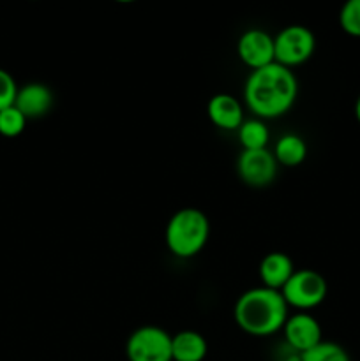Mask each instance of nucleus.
<instances>
[{"label":"nucleus","instance_id":"obj_8","mask_svg":"<svg viewBox=\"0 0 360 361\" xmlns=\"http://www.w3.org/2000/svg\"><path fill=\"white\" fill-rule=\"evenodd\" d=\"M236 55L251 71L275 62L274 37L261 28H249L236 41Z\"/></svg>","mask_w":360,"mask_h":361},{"label":"nucleus","instance_id":"obj_4","mask_svg":"<svg viewBox=\"0 0 360 361\" xmlns=\"http://www.w3.org/2000/svg\"><path fill=\"white\" fill-rule=\"evenodd\" d=\"M328 286L327 281L318 271L304 268L295 270V274L289 277L284 288L281 289V295L284 298L286 305L293 307L299 312H307L311 309H316L327 298Z\"/></svg>","mask_w":360,"mask_h":361},{"label":"nucleus","instance_id":"obj_15","mask_svg":"<svg viewBox=\"0 0 360 361\" xmlns=\"http://www.w3.org/2000/svg\"><path fill=\"white\" fill-rule=\"evenodd\" d=\"M236 136H239L242 150H263L270 140L267 123L260 118L244 120L242 126L236 130Z\"/></svg>","mask_w":360,"mask_h":361},{"label":"nucleus","instance_id":"obj_5","mask_svg":"<svg viewBox=\"0 0 360 361\" xmlns=\"http://www.w3.org/2000/svg\"><path fill=\"white\" fill-rule=\"evenodd\" d=\"M314 48L316 39L309 28L304 25H289L274 37L275 63L286 69L302 66L313 56Z\"/></svg>","mask_w":360,"mask_h":361},{"label":"nucleus","instance_id":"obj_18","mask_svg":"<svg viewBox=\"0 0 360 361\" xmlns=\"http://www.w3.org/2000/svg\"><path fill=\"white\" fill-rule=\"evenodd\" d=\"M339 25L353 37H360V0H348L339 13Z\"/></svg>","mask_w":360,"mask_h":361},{"label":"nucleus","instance_id":"obj_10","mask_svg":"<svg viewBox=\"0 0 360 361\" xmlns=\"http://www.w3.org/2000/svg\"><path fill=\"white\" fill-rule=\"evenodd\" d=\"M207 115L215 127L222 130H239L244 122V109L239 99L229 94H215L207 104Z\"/></svg>","mask_w":360,"mask_h":361},{"label":"nucleus","instance_id":"obj_13","mask_svg":"<svg viewBox=\"0 0 360 361\" xmlns=\"http://www.w3.org/2000/svg\"><path fill=\"white\" fill-rule=\"evenodd\" d=\"M208 353L205 337L198 331L184 330L172 337L173 361H203Z\"/></svg>","mask_w":360,"mask_h":361},{"label":"nucleus","instance_id":"obj_6","mask_svg":"<svg viewBox=\"0 0 360 361\" xmlns=\"http://www.w3.org/2000/svg\"><path fill=\"white\" fill-rule=\"evenodd\" d=\"M126 356L129 361H173L172 335L154 324L138 328L127 338Z\"/></svg>","mask_w":360,"mask_h":361},{"label":"nucleus","instance_id":"obj_7","mask_svg":"<svg viewBox=\"0 0 360 361\" xmlns=\"http://www.w3.org/2000/svg\"><path fill=\"white\" fill-rule=\"evenodd\" d=\"M277 161L274 154L263 150H242L236 159V173L246 185L254 189L268 187L277 176Z\"/></svg>","mask_w":360,"mask_h":361},{"label":"nucleus","instance_id":"obj_12","mask_svg":"<svg viewBox=\"0 0 360 361\" xmlns=\"http://www.w3.org/2000/svg\"><path fill=\"white\" fill-rule=\"evenodd\" d=\"M295 264H293L292 257L288 254L270 252L261 259L258 275H260L263 288L281 291L286 282L289 281V277L295 274Z\"/></svg>","mask_w":360,"mask_h":361},{"label":"nucleus","instance_id":"obj_16","mask_svg":"<svg viewBox=\"0 0 360 361\" xmlns=\"http://www.w3.org/2000/svg\"><path fill=\"white\" fill-rule=\"evenodd\" d=\"M299 361H352V358L342 345L321 341L313 349L299 355Z\"/></svg>","mask_w":360,"mask_h":361},{"label":"nucleus","instance_id":"obj_19","mask_svg":"<svg viewBox=\"0 0 360 361\" xmlns=\"http://www.w3.org/2000/svg\"><path fill=\"white\" fill-rule=\"evenodd\" d=\"M18 95V85L7 71L0 69V111L14 106Z\"/></svg>","mask_w":360,"mask_h":361},{"label":"nucleus","instance_id":"obj_20","mask_svg":"<svg viewBox=\"0 0 360 361\" xmlns=\"http://www.w3.org/2000/svg\"><path fill=\"white\" fill-rule=\"evenodd\" d=\"M355 116H356V120H359V123H360V95H359V99H356V102H355Z\"/></svg>","mask_w":360,"mask_h":361},{"label":"nucleus","instance_id":"obj_21","mask_svg":"<svg viewBox=\"0 0 360 361\" xmlns=\"http://www.w3.org/2000/svg\"><path fill=\"white\" fill-rule=\"evenodd\" d=\"M284 361H299V358H296V360H293V358H289V360H284Z\"/></svg>","mask_w":360,"mask_h":361},{"label":"nucleus","instance_id":"obj_9","mask_svg":"<svg viewBox=\"0 0 360 361\" xmlns=\"http://www.w3.org/2000/svg\"><path fill=\"white\" fill-rule=\"evenodd\" d=\"M282 335H284L286 344L299 355L309 351L323 341L320 323L309 312H296L293 316H288L284 326H282Z\"/></svg>","mask_w":360,"mask_h":361},{"label":"nucleus","instance_id":"obj_1","mask_svg":"<svg viewBox=\"0 0 360 361\" xmlns=\"http://www.w3.org/2000/svg\"><path fill=\"white\" fill-rule=\"evenodd\" d=\"M299 94V81L292 69L270 63L251 71L244 85V101L254 118L274 120L293 108Z\"/></svg>","mask_w":360,"mask_h":361},{"label":"nucleus","instance_id":"obj_11","mask_svg":"<svg viewBox=\"0 0 360 361\" xmlns=\"http://www.w3.org/2000/svg\"><path fill=\"white\" fill-rule=\"evenodd\" d=\"M14 106L27 120L41 118L52 109L53 92L44 83H27L25 87L18 88Z\"/></svg>","mask_w":360,"mask_h":361},{"label":"nucleus","instance_id":"obj_14","mask_svg":"<svg viewBox=\"0 0 360 361\" xmlns=\"http://www.w3.org/2000/svg\"><path fill=\"white\" fill-rule=\"evenodd\" d=\"M272 154H274L277 164L286 166V168H295V166H300L306 161L307 145L299 134L289 133L279 137Z\"/></svg>","mask_w":360,"mask_h":361},{"label":"nucleus","instance_id":"obj_3","mask_svg":"<svg viewBox=\"0 0 360 361\" xmlns=\"http://www.w3.org/2000/svg\"><path fill=\"white\" fill-rule=\"evenodd\" d=\"M210 238V221L198 208H180L169 217L164 242L169 252L179 259L198 256Z\"/></svg>","mask_w":360,"mask_h":361},{"label":"nucleus","instance_id":"obj_17","mask_svg":"<svg viewBox=\"0 0 360 361\" xmlns=\"http://www.w3.org/2000/svg\"><path fill=\"white\" fill-rule=\"evenodd\" d=\"M27 126V118L20 113L16 106H11L0 111V136L16 137L20 136Z\"/></svg>","mask_w":360,"mask_h":361},{"label":"nucleus","instance_id":"obj_2","mask_svg":"<svg viewBox=\"0 0 360 361\" xmlns=\"http://www.w3.org/2000/svg\"><path fill=\"white\" fill-rule=\"evenodd\" d=\"M236 326L253 337H270L282 331L288 319V305L281 291L260 288L247 289L239 296L233 307Z\"/></svg>","mask_w":360,"mask_h":361}]
</instances>
